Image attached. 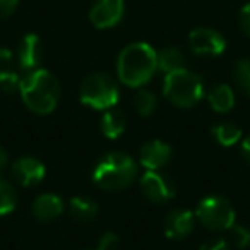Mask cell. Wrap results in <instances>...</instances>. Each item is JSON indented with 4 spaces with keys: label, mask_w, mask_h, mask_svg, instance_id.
<instances>
[{
    "label": "cell",
    "mask_w": 250,
    "mask_h": 250,
    "mask_svg": "<svg viewBox=\"0 0 250 250\" xmlns=\"http://www.w3.org/2000/svg\"><path fill=\"white\" fill-rule=\"evenodd\" d=\"M139 187H141V194L149 202H154V204H161V202L170 201L177 194V187L171 182V178L163 175L160 170L144 171V175L141 177Z\"/></svg>",
    "instance_id": "52a82bcc"
},
{
    "label": "cell",
    "mask_w": 250,
    "mask_h": 250,
    "mask_svg": "<svg viewBox=\"0 0 250 250\" xmlns=\"http://www.w3.org/2000/svg\"><path fill=\"white\" fill-rule=\"evenodd\" d=\"M69 214L79 223H87L98 214V204L89 197L76 195L69 201Z\"/></svg>",
    "instance_id": "ac0fdd59"
},
{
    "label": "cell",
    "mask_w": 250,
    "mask_h": 250,
    "mask_svg": "<svg viewBox=\"0 0 250 250\" xmlns=\"http://www.w3.org/2000/svg\"><path fill=\"white\" fill-rule=\"evenodd\" d=\"M124 14V0H96L89 11V21L98 29H110L122 21Z\"/></svg>",
    "instance_id": "9c48e42d"
},
{
    "label": "cell",
    "mask_w": 250,
    "mask_h": 250,
    "mask_svg": "<svg viewBox=\"0 0 250 250\" xmlns=\"http://www.w3.org/2000/svg\"><path fill=\"white\" fill-rule=\"evenodd\" d=\"M19 0H0V19H5L12 16V12L18 9Z\"/></svg>",
    "instance_id": "4316f807"
},
{
    "label": "cell",
    "mask_w": 250,
    "mask_h": 250,
    "mask_svg": "<svg viewBox=\"0 0 250 250\" xmlns=\"http://www.w3.org/2000/svg\"><path fill=\"white\" fill-rule=\"evenodd\" d=\"M240 149H242L243 160L250 165V136L245 137V139H242V147H240Z\"/></svg>",
    "instance_id": "f1b7e54d"
},
{
    "label": "cell",
    "mask_w": 250,
    "mask_h": 250,
    "mask_svg": "<svg viewBox=\"0 0 250 250\" xmlns=\"http://www.w3.org/2000/svg\"><path fill=\"white\" fill-rule=\"evenodd\" d=\"M43 59V45L42 40L35 33H29L19 42L18 46V63L22 72H31L38 69Z\"/></svg>",
    "instance_id": "7c38bea8"
},
{
    "label": "cell",
    "mask_w": 250,
    "mask_h": 250,
    "mask_svg": "<svg viewBox=\"0 0 250 250\" xmlns=\"http://www.w3.org/2000/svg\"><path fill=\"white\" fill-rule=\"evenodd\" d=\"M188 46L195 55L218 57L225 53L226 40L221 33L211 28H197L188 35Z\"/></svg>",
    "instance_id": "ba28073f"
},
{
    "label": "cell",
    "mask_w": 250,
    "mask_h": 250,
    "mask_svg": "<svg viewBox=\"0 0 250 250\" xmlns=\"http://www.w3.org/2000/svg\"><path fill=\"white\" fill-rule=\"evenodd\" d=\"M18 206V192L14 185L0 177V216L11 214Z\"/></svg>",
    "instance_id": "7402d4cb"
},
{
    "label": "cell",
    "mask_w": 250,
    "mask_h": 250,
    "mask_svg": "<svg viewBox=\"0 0 250 250\" xmlns=\"http://www.w3.org/2000/svg\"><path fill=\"white\" fill-rule=\"evenodd\" d=\"M180 69H185V55L180 48L167 46L161 52H158V70L170 74Z\"/></svg>",
    "instance_id": "ffe728a7"
},
{
    "label": "cell",
    "mask_w": 250,
    "mask_h": 250,
    "mask_svg": "<svg viewBox=\"0 0 250 250\" xmlns=\"http://www.w3.org/2000/svg\"><path fill=\"white\" fill-rule=\"evenodd\" d=\"M158 70V52L144 42L130 43L120 52L117 60V74L122 84L129 87H143L153 79Z\"/></svg>",
    "instance_id": "6da1fadb"
},
{
    "label": "cell",
    "mask_w": 250,
    "mask_h": 250,
    "mask_svg": "<svg viewBox=\"0 0 250 250\" xmlns=\"http://www.w3.org/2000/svg\"><path fill=\"white\" fill-rule=\"evenodd\" d=\"M11 173L14 180L22 187H35L45 178L46 168L38 158L22 156L11 165Z\"/></svg>",
    "instance_id": "30bf717a"
},
{
    "label": "cell",
    "mask_w": 250,
    "mask_h": 250,
    "mask_svg": "<svg viewBox=\"0 0 250 250\" xmlns=\"http://www.w3.org/2000/svg\"><path fill=\"white\" fill-rule=\"evenodd\" d=\"M65 211V204H63L62 197L57 194H42L33 201L31 212L35 219L42 223H50L53 219L59 218L62 212Z\"/></svg>",
    "instance_id": "5bb4252c"
},
{
    "label": "cell",
    "mask_w": 250,
    "mask_h": 250,
    "mask_svg": "<svg viewBox=\"0 0 250 250\" xmlns=\"http://www.w3.org/2000/svg\"><path fill=\"white\" fill-rule=\"evenodd\" d=\"M195 219L211 231H228L236 221L231 202L219 195L204 197L195 209Z\"/></svg>",
    "instance_id": "8992f818"
},
{
    "label": "cell",
    "mask_w": 250,
    "mask_h": 250,
    "mask_svg": "<svg viewBox=\"0 0 250 250\" xmlns=\"http://www.w3.org/2000/svg\"><path fill=\"white\" fill-rule=\"evenodd\" d=\"M235 83L247 96H250V59H240L233 67Z\"/></svg>",
    "instance_id": "603a6c76"
},
{
    "label": "cell",
    "mask_w": 250,
    "mask_h": 250,
    "mask_svg": "<svg viewBox=\"0 0 250 250\" xmlns=\"http://www.w3.org/2000/svg\"><path fill=\"white\" fill-rule=\"evenodd\" d=\"M137 178V163L125 153H108L93 170V182L98 188L106 192H120L130 187Z\"/></svg>",
    "instance_id": "3957f363"
},
{
    "label": "cell",
    "mask_w": 250,
    "mask_h": 250,
    "mask_svg": "<svg viewBox=\"0 0 250 250\" xmlns=\"http://www.w3.org/2000/svg\"><path fill=\"white\" fill-rule=\"evenodd\" d=\"M199 250H231V247L225 238H212L202 243Z\"/></svg>",
    "instance_id": "484cf974"
},
{
    "label": "cell",
    "mask_w": 250,
    "mask_h": 250,
    "mask_svg": "<svg viewBox=\"0 0 250 250\" xmlns=\"http://www.w3.org/2000/svg\"><path fill=\"white\" fill-rule=\"evenodd\" d=\"M195 214L188 209H173L165 218V235L171 240H184L194 231Z\"/></svg>",
    "instance_id": "8fae6325"
},
{
    "label": "cell",
    "mask_w": 250,
    "mask_h": 250,
    "mask_svg": "<svg viewBox=\"0 0 250 250\" xmlns=\"http://www.w3.org/2000/svg\"><path fill=\"white\" fill-rule=\"evenodd\" d=\"M212 137L214 141L223 147H231L235 144L242 143L243 134L238 125L231 124V122H221V124L212 127Z\"/></svg>",
    "instance_id": "d6986e66"
},
{
    "label": "cell",
    "mask_w": 250,
    "mask_h": 250,
    "mask_svg": "<svg viewBox=\"0 0 250 250\" xmlns=\"http://www.w3.org/2000/svg\"><path fill=\"white\" fill-rule=\"evenodd\" d=\"M158 106V96L149 89H139L134 96V110L141 115V117L147 118L154 113Z\"/></svg>",
    "instance_id": "44dd1931"
},
{
    "label": "cell",
    "mask_w": 250,
    "mask_h": 250,
    "mask_svg": "<svg viewBox=\"0 0 250 250\" xmlns=\"http://www.w3.org/2000/svg\"><path fill=\"white\" fill-rule=\"evenodd\" d=\"M229 231V238H231L233 245L236 249L243 250L247 247H250V228L245 225H233L231 228L228 229Z\"/></svg>",
    "instance_id": "cb8c5ba5"
},
{
    "label": "cell",
    "mask_w": 250,
    "mask_h": 250,
    "mask_svg": "<svg viewBox=\"0 0 250 250\" xmlns=\"http://www.w3.org/2000/svg\"><path fill=\"white\" fill-rule=\"evenodd\" d=\"M163 94L178 108H192L204 98V83L199 74L187 67L165 76Z\"/></svg>",
    "instance_id": "277c9868"
},
{
    "label": "cell",
    "mask_w": 250,
    "mask_h": 250,
    "mask_svg": "<svg viewBox=\"0 0 250 250\" xmlns=\"http://www.w3.org/2000/svg\"><path fill=\"white\" fill-rule=\"evenodd\" d=\"M240 28L250 38V4H245L240 11Z\"/></svg>",
    "instance_id": "83f0119b"
},
{
    "label": "cell",
    "mask_w": 250,
    "mask_h": 250,
    "mask_svg": "<svg viewBox=\"0 0 250 250\" xmlns=\"http://www.w3.org/2000/svg\"><path fill=\"white\" fill-rule=\"evenodd\" d=\"M171 160V147L160 139L146 143L139 151V161L146 170H161Z\"/></svg>",
    "instance_id": "4fadbf2b"
},
{
    "label": "cell",
    "mask_w": 250,
    "mask_h": 250,
    "mask_svg": "<svg viewBox=\"0 0 250 250\" xmlns=\"http://www.w3.org/2000/svg\"><path fill=\"white\" fill-rule=\"evenodd\" d=\"M118 245H120L118 236L111 231H106L101 235L100 242H98V245H96V250H117Z\"/></svg>",
    "instance_id": "d4e9b609"
},
{
    "label": "cell",
    "mask_w": 250,
    "mask_h": 250,
    "mask_svg": "<svg viewBox=\"0 0 250 250\" xmlns=\"http://www.w3.org/2000/svg\"><path fill=\"white\" fill-rule=\"evenodd\" d=\"M21 77L14 67V53L9 48H0V91L12 94L19 91Z\"/></svg>",
    "instance_id": "9a60e30c"
},
{
    "label": "cell",
    "mask_w": 250,
    "mask_h": 250,
    "mask_svg": "<svg viewBox=\"0 0 250 250\" xmlns=\"http://www.w3.org/2000/svg\"><path fill=\"white\" fill-rule=\"evenodd\" d=\"M208 101L211 108L218 113H228L235 106V91L228 84H218L208 94Z\"/></svg>",
    "instance_id": "e0dca14e"
},
{
    "label": "cell",
    "mask_w": 250,
    "mask_h": 250,
    "mask_svg": "<svg viewBox=\"0 0 250 250\" xmlns=\"http://www.w3.org/2000/svg\"><path fill=\"white\" fill-rule=\"evenodd\" d=\"M19 94L29 111L36 115H48L59 104L60 83L50 70L38 67L21 77Z\"/></svg>",
    "instance_id": "7a4b0ae2"
},
{
    "label": "cell",
    "mask_w": 250,
    "mask_h": 250,
    "mask_svg": "<svg viewBox=\"0 0 250 250\" xmlns=\"http://www.w3.org/2000/svg\"><path fill=\"white\" fill-rule=\"evenodd\" d=\"M125 127H127V118L120 110H117L115 106L104 110L100 120V129L106 139H118L125 132Z\"/></svg>",
    "instance_id": "2e32d148"
},
{
    "label": "cell",
    "mask_w": 250,
    "mask_h": 250,
    "mask_svg": "<svg viewBox=\"0 0 250 250\" xmlns=\"http://www.w3.org/2000/svg\"><path fill=\"white\" fill-rule=\"evenodd\" d=\"M94 250H96V249H94Z\"/></svg>",
    "instance_id": "4dcf8cb0"
},
{
    "label": "cell",
    "mask_w": 250,
    "mask_h": 250,
    "mask_svg": "<svg viewBox=\"0 0 250 250\" xmlns=\"http://www.w3.org/2000/svg\"><path fill=\"white\" fill-rule=\"evenodd\" d=\"M7 165H9V153L0 146V173L7 168Z\"/></svg>",
    "instance_id": "f546056e"
},
{
    "label": "cell",
    "mask_w": 250,
    "mask_h": 250,
    "mask_svg": "<svg viewBox=\"0 0 250 250\" xmlns=\"http://www.w3.org/2000/svg\"><path fill=\"white\" fill-rule=\"evenodd\" d=\"M79 100L93 110H110L120 100V87L117 81L108 74H89L81 83Z\"/></svg>",
    "instance_id": "5b68a950"
}]
</instances>
